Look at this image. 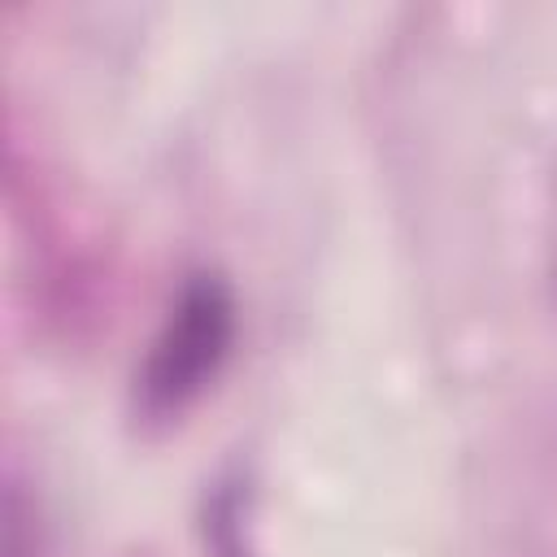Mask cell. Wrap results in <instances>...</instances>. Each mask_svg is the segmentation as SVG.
Returning <instances> with one entry per match:
<instances>
[{"label":"cell","instance_id":"obj_1","mask_svg":"<svg viewBox=\"0 0 557 557\" xmlns=\"http://www.w3.org/2000/svg\"><path fill=\"white\" fill-rule=\"evenodd\" d=\"M235 335V305L226 283L218 278H196L183 300L174 305L148 370H144V396L157 409H178L187 405L222 366L226 348Z\"/></svg>","mask_w":557,"mask_h":557}]
</instances>
